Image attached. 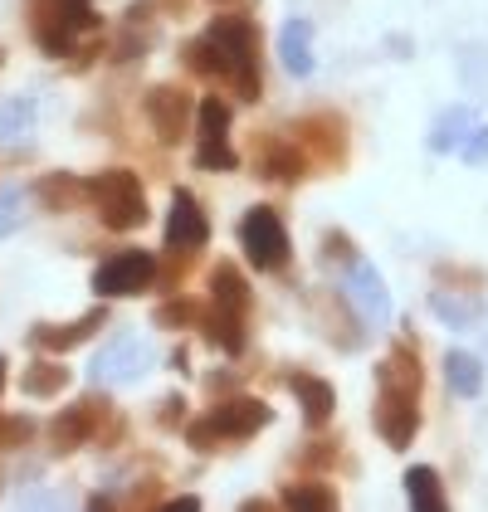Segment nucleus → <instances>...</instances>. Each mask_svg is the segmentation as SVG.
<instances>
[{
    "label": "nucleus",
    "instance_id": "34",
    "mask_svg": "<svg viewBox=\"0 0 488 512\" xmlns=\"http://www.w3.org/2000/svg\"><path fill=\"white\" fill-rule=\"evenodd\" d=\"M459 157L469 161V166H484V161H488V127H474V132L464 137V147H459Z\"/></svg>",
    "mask_w": 488,
    "mask_h": 512
},
{
    "label": "nucleus",
    "instance_id": "27",
    "mask_svg": "<svg viewBox=\"0 0 488 512\" xmlns=\"http://www.w3.org/2000/svg\"><path fill=\"white\" fill-rule=\"evenodd\" d=\"M430 313L440 317V322H449V327H474L479 313H484V303H479V298H469V303H464L454 288H449V293L445 288H435V293H430Z\"/></svg>",
    "mask_w": 488,
    "mask_h": 512
},
{
    "label": "nucleus",
    "instance_id": "30",
    "mask_svg": "<svg viewBox=\"0 0 488 512\" xmlns=\"http://www.w3.org/2000/svg\"><path fill=\"white\" fill-rule=\"evenodd\" d=\"M30 118H35V103H30V98H10V103L0 108V137L15 142L20 132H30Z\"/></svg>",
    "mask_w": 488,
    "mask_h": 512
},
{
    "label": "nucleus",
    "instance_id": "3",
    "mask_svg": "<svg viewBox=\"0 0 488 512\" xmlns=\"http://www.w3.org/2000/svg\"><path fill=\"white\" fill-rule=\"evenodd\" d=\"M274 425V405L259 395H225L205 410L201 420H186L181 434L196 454H215V449H235L244 439H254L259 430Z\"/></svg>",
    "mask_w": 488,
    "mask_h": 512
},
{
    "label": "nucleus",
    "instance_id": "6",
    "mask_svg": "<svg viewBox=\"0 0 488 512\" xmlns=\"http://www.w3.org/2000/svg\"><path fill=\"white\" fill-rule=\"evenodd\" d=\"M293 132V142L303 147V157L308 166H318V171H347V157H352V127L342 113H332V108H318V113H303V118L288 127Z\"/></svg>",
    "mask_w": 488,
    "mask_h": 512
},
{
    "label": "nucleus",
    "instance_id": "28",
    "mask_svg": "<svg viewBox=\"0 0 488 512\" xmlns=\"http://www.w3.org/2000/svg\"><path fill=\"white\" fill-rule=\"evenodd\" d=\"M201 298H186V293H171L166 303H157V313H152V327H166V332H176V327H196L201 322Z\"/></svg>",
    "mask_w": 488,
    "mask_h": 512
},
{
    "label": "nucleus",
    "instance_id": "26",
    "mask_svg": "<svg viewBox=\"0 0 488 512\" xmlns=\"http://www.w3.org/2000/svg\"><path fill=\"white\" fill-rule=\"evenodd\" d=\"M479 122H474V113L459 103V108H449V113H440V122H435V132H430V152H459L464 147V137L474 132Z\"/></svg>",
    "mask_w": 488,
    "mask_h": 512
},
{
    "label": "nucleus",
    "instance_id": "16",
    "mask_svg": "<svg viewBox=\"0 0 488 512\" xmlns=\"http://www.w3.org/2000/svg\"><path fill=\"white\" fill-rule=\"evenodd\" d=\"M205 303H215L220 313H235L249 322L254 313V288H249V278L235 259H215V269H210V298Z\"/></svg>",
    "mask_w": 488,
    "mask_h": 512
},
{
    "label": "nucleus",
    "instance_id": "17",
    "mask_svg": "<svg viewBox=\"0 0 488 512\" xmlns=\"http://www.w3.org/2000/svg\"><path fill=\"white\" fill-rule=\"evenodd\" d=\"M284 381H288V391L298 395V405H303V425H308V430L332 425V415H337V391H332V381L313 376V371H288Z\"/></svg>",
    "mask_w": 488,
    "mask_h": 512
},
{
    "label": "nucleus",
    "instance_id": "11",
    "mask_svg": "<svg viewBox=\"0 0 488 512\" xmlns=\"http://www.w3.org/2000/svg\"><path fill=\"white\" fill-rule=\"evenodd\" d=\"M142 113L152 122L157 142L162 147H176L181 137H191V122H196V98L181 88V83H152L142 93Z\"/></svg>",
    "mask_w": 488,
    "mask_h": 512
},
{
    "label": "nucleus",
    "instance_id": "5",
    "mask_svg": "<svg viewBox=\"0 0 488 512\" xmlns=\"http://www.w3.org/2000/svg\"><path fill=\"white\" fill-rule=\"evenodd\" d=\"M88 205L98 210L103 230L113 235H132L152 220V205H147V186L137 181V171L127 166H108L98 176H88Z\"/></svg>",
    "mask_w": 488,
    "mask_h": 512
},
{
    "label": "nucleus",
    "instance_id": "31",
    "mask_svg": "<svg viewBox=\"0 0 488 512\" xmlns=\"http://www.w3.org/2000/svg\"><path fill=\"white\" fill-rule=\"evenodd\" d=\"M35 420L30 415H0V454H10V449H25L30 439H35Z\"/></svg>",
    "mask_w": 488,
    "mask_h": 512
},
{
    "label": "nucleus",
    "instance_id": "35",
    "mask_svg": "<svg viewBox=\"0 0 488 512\" xmlns=\"http://www.w3.org/2000/svg\"><path fill=\"white\" fill-rule=\"evenodd\" d=\"M157 488H162V478H142V483L122 498V508H157Z\"/></svg>",
    "mask_w": 488,
    "mask_h": 512
},
{
    "label": "nucleus",
    "instance_id": "9",
    "mask_svg": "<svg viewBox=\"0 0 488 512\" xmlns=\"http://www.w3.org/2000/svg\"><path fill=\"white\" fill-rule=\"evenodd\" d=\"M240 249L244 259L259 269V274H279L288 264V230H284V215L274 205H249L240 220Z\"/></svg>",
    "mask_w": 488,
    "mask_h": 512
},
{
    "label": "nucleus",
    "instance_id": "29",
    "mask_svg": "<svg viewBox=\"0 0 488 512\" xmlns=\"http://www.w3.org/2000/svg\"><path fill=\"white\" fill-rule=\"evenodd\" d=\"M435 283H449L454 293H484L488 274L484 269H464V264H440V269H435Z\"/></svg>",
    "mask_w": 488,
    "mask_h": 512
},
{
    "label": "nucleus",
    "instance_id": "8",
    "mask_svg": "<svg viewBox=\"0 0 488 512\" xmlns=\"http://www.w3.org/2000/svg\"><path fill=\"white\" fill-rule=\"evenodd\" d=\"M113 415H118V410H113V400L103 391L79 395L74 405H64V410L49 420V449H54L59 459H69V454H79L83 444H98V434H103V425H108Z\"/></svg>",
    "mask_w": 488,
    "mask_h": 512
},
{
    "label": "nucleus",
    "instance_id": "33",
    "mask_svg": "<svg viewBox=\"0 0 488 512\" xmlns=\"http://www.w3.org/2000/svg\"><path fill=\"white\" fill-rule=\"evenodd\" d=\"M157 425L162 430H181L186 425V395H166L162 410H157Z\"/></svg>",
    "mask_w": 488,
    "mask_h": 512
},
{
    "label": "nucleus",
    "instance_id": "20",
    "mask_svg": "<svg viewBox=\"0 0 488 512\" xmlns=\"http://www.w3.org/2000/svg\"><path fill=\"white\" fill-rule=\"evenodd\" d=\"M35 200L54 215H69V210H83L88 205V176H74V171H49L35 181Z\"/></svg>",
    "mask_w": 488,
    "mask_h": 512
},
{
    "label": "nucleus",
    "instance_id": "15",
    "mask_svg": "<svg viewBox=\"0 0 488 512\" xmlns=\"http://www.w3.org/2000/svg\"><path fill=\"white\" fill-rule=\"evenodd\" d=\"M313 313L323 322V337L342 352L362 347V313H352V303L342 293H313Z\"/></svg>",
    "mask_w": 488,
    "mask_h": 512
},
{
    "label": "nucleus",
    "instance_id": "25",
    "mask_svg": "<svg viewBox=\"0 0 488 512\" xmlns=\"http://www.w3.org/2000/svg\"><path fill=\"white\" fill-rule=\"evenodd\" d=\"M445 386L459 395V400H474V395L484 391V366H479V356L449 352L445 356Z\"/></svg>",
    "mask_w": 488,
    "mask_h": 512
},
{
    "label": "nucleus",
    "instance_id": "38",
    "mask_svg": "<svg viewBox=\"0 0 488 512\" xmlns=\"http://www.w3.org/2000/svg\"><path fill=\"white\" fill-rule=\"evenodd\" d=\"M162 508H171V512H176V508H181V512H201V498H196V493H176V498H166Z\"/></svg>",
    "mask_w": 488,
    "mask_h": 512
},
{
    "label": "nucleus",
    "instance_id": "12",
    "mask_svg": "<svg viewBox=\"0 0 488 512\" xmlns=\"http://www.w3.org/2000/svg\"><path fill=\"white\" fill-rule=\"evenodd\" d=\"M210 244V215L196 200V191L176 186L171 191V210H166V249L171 254H201Z\"/></svg>",
    "mask_w": 488,
    "mask_h": 512
},
{
    "label": "nucleus",
    "instance_id": "14",
    "mask_svg": "<svg viewBox=\"0 0 488 512\" xmlns=\"http://www.w3.org/2000/svg\"><path fill=\"white\" fill-rule=\"evenodd\" d=\"M108 303H98V308H88L83 317H74V322H64V327H54V322H35L30 327V347L35 352H49V356H64L74 352V347H83V342H93L103 327H108Z\"/></svg>",
    "mask_w": 488,
    "mask_h": 512
},
{
    "label": "nucleus",
    "instance_id": "32",
    "mask_svg": "<svg viewBox=\"0 0 488 512\" xmlns=\"http://www.w3.org/2000/svg\"><path fill=\"white\" fill-rule=\"evenodd\" d=\"M323 259H327V264H352V259H357V244H352V235H347V230H327V235H323Z\"/></svg>",
    "mask_w": 488,
    "mask_h": 512
},
{
    "label": "nucleus",
    "instance_id": "18",
    "mask_svg": "<svg viewBox=\"0 0 488 512\" xmlns=\"http://www.w3.org/2000/svg\"><path fill=\"white\" fill-rule=\"evenodd\" d=\"M347 293H352V303H357L362 317H371V322H386V317H391V293H386L381 274H376L366 259H352V264H347Z\"/></svg>",
    "mask_w": 488,
    "mask_h": 512
},
{
    "label": "nucleus",
    "instance_id": "19",
    "mask_svg": "<svg viewBox=\"0 0 488 512\" xmlns=\"http://www.w3.org/2000/svg\"><path fill=\"white\" fill-rule=\"evenodd\" d=\"M201 337L215 347L220 356H244V347H249V322L235 313H220L215 303H205L201 308Z\"/></svg>",
    "mask_w": 488,
    "mask_h": 512
},
{
    "label": "nucleus",
    "instance_id": "24",
    "mask_svg": "<svg viewBox=\"0 0 488 512\" xmlns=\"http://www.w3.org/2000/svg\"><path fill=\"white\" fill-rule=\"evenodd\" d=\"M406 503L415 512H445V483H440V469H430V464H415L406 469Z\"/></svg>",
    "mask_w": 488,
    "mask_h": 512
},
{
    "label": "nucleus",
    "instance_id": "23",
    "mask_svg": "<svg viewBox=\"0 0 488 512\" xmlns=\"http://www.w3.org/2000/svg\"><path fill=\"white\" fill-rule=\"evenodd\" d=\"M279 508H293V512H337V508H342V493H337L327 478H303V483H284Z\"/></svg>",
    "mask_w": 488,
    "mask_h": 512
},
{
    "label": "nucleus",
    "instance_id": "10",
    "mask_svg": "<svg viewBox=\"0 0 488 512\" xmlns=\"http://www.w3.org/2000/svg\"><path fill=\"white\" fill-rule=\"evenodd\" d=\"M152 278H157V254H152V249H118V254H108V259L93 269V293H98L103 303L137 298V293L152 288Z\"/></svg>",
    "mask_w": 488,
    "mask_h": 512
},
{
    "label": "nucleus",
    "instance_id": "42",
    "mask_svg": "<svg viewBox=\"0 0 488 512\" xmlns=\"http://www.w3.org/2000/svg\"><path fill=\"white\" fill-rule=\"evenodd\" d=\"M215 5H230V0H215Z\"/></svg>",
    "mask_w": 488,
    "mask_h": 512
},
{
    "label": "nucleus",
    "instance_id": "40",
    "mask_svg": "<svg viewBox=\"0 0 488 512\" xmlns=\"http://www.w3.org/2000/svg\"><path fill=\"white\" fill-rule=\"evenodd\" d=\"M5 376H10V361L0 356V395H5Z\"/></svg>",
    "mask_w": 488,
    "mask_h": 512
},
{
    "label": "nucleus",
    "instance_id": "37",
    "mask_svg": "<svg viewBox=\"0 0 488 512\" xmlns=\"http://www.w3.org/2000/svg\"><path fill=\"white\" fill-rule=\"evenodd\" d=\"M337 459V439H313V449L303 454V464H313V469H323Z\"/></svg>",
    "mask_w": 488,
    "mask_h": 512
},
{
    "label": "nucleus",
    "instance_id": "39",
    "mask_svg": "<svg viewBox=\"0 0 488 512\" xmlns=\"http://www.w3.org/2000/svg\"><path fill=\"white\" fill-rule=\"evenodd\" d=\"M269 508H279V503H269V498H244L240 512H269Z\"/></svg>",
    "mask_w": 488,
    "mask_h": 512
},
{
    "label": "nucleus",
    "instance_id": "21",
    "mask_svg": "<svg viewBox=\"0 0 488 512\" xmlns=\"http://www.w3.org/2000/svg\"><path fill=\"white\" fill-rule=\"evenodd\" d=\"M69 381H74V371L59 361V356H35L25 371H20V391L25 395H35V400H49V395H59V391H69Z\"/></svg>",
    "mask_w": 488,
    "mask_h": 512
},
{
    "label": "nucleus",
    "instance_id": "13",
    "mask_svg": "<svg viewBox=\"0 0 488 512\" xmlns=\"http://www.w3.org/2000/svg\"><path fill=\"white\" fill-rule=\"evenodd\" d=\"M308 157H303V147L284 137V132H264L259 142H254V176H264V181H274V186H298V181H308Z\"/></svg>",
    "mask_w": 488,
    "mask_h": 512
},
{
    "label": "nucleus",
    "instance_id": "1",
    "mask_svg": "<svg viewBox=\"0 0 488 512\" xmlns=\"http://www.w3.org/2000/svg\"><path fill=\"white\" fill-rule=\"evenodd\" d=\"M420 391H425L420 347L410 337H396L376 366V405H371V425L381 434V444L396 454L410 449L420 434Z\"/></svg>",
    "mask_w": 488,
    "mask_h": 512
},
{
    "label": "nucleus",
    "instance_id": "4",
    "mask_svg": "<svg viewBox=\"0 0 488 512\" xmlns=\"http://www.w3.org/2000/svg\"><path fill=\"white\" fill-rule=\"evenodd\" d=\"M205 40L220 49L225 59V88L244 98V103H259L264 98V74H259V20L249 10H230V15H215L205 25Z\"/></svg>",
    "mask_w": 488,
    "mask_h": 512
},
{
    "label": "nucleus",
    "instance_id": "7",
    "mask_svg": "<svg viewBox=\"0 0 488 512\" xmlns=\"http://www.w3.org/2000/svg\"><path fill=\"white\" fill-rule=\"evenodd\" d=\"M230 122H235V108L220 98V93H205L196 103V171H240V152L230 147Z\"/></svg>",
    "mask_w": 488,
    "mask_h": 512
},
{
    "label": "nucleus",
    "instance_id": "41",
    "mask_svg": "<svg viewBox=\"0 0 488 512\" xmlns=\"http://www.w3.org/2000/svg\"><path fill=\"white\" fill-rule=\"evenodd\" d=\"M0 69H5V44H0Z\"/></svg>",
    "mask_w": 488,
    "mask_h": 512
},
{
    "label": "nucleus",
    "instance_id": "36",
    "mask_svg": "<svg viewBox=\"0 0 488 512\" xmlns=\"http://www.w3.org/2000/svg\"><path fill=\"white\" fill-rule=\"evenodd\" d=\"M15 225H20V191H5L0 196V239L10 235Z\"/></svg>",
    "mask_w": 488,
    "mask_h": 512
},
{
    "label": "nucleus",
    "instance_id": "22",
    "mask_svg": "<svg viewBox=\"0 0 488 512\" xmlns=\"http://www.w3.org/2000/svg\"><path fill=\"white\" fill-rule=\"evenodd\" d=\"M279 59L293 79L313 74V20H288L279 30Z\"/></svg>",
    "mask_w": 488,
    "mask_h": 512
},
{
    "label": "nucleus",
    "instance_id": "2",
    "mask_svg": "<svg viewBox=\"0 0 488 512\" xmlns=\"http://www.w3.org/2000/svg\"><path fill=\"white\" fill-rule=\"evenodd\" d=\"M30 35L49 59H69L74 69H88L93 54H103V15L98 0H25Z\"/></svg>",
    "mask_w": 488,
    "mask_h": 512
}]
</instances>
